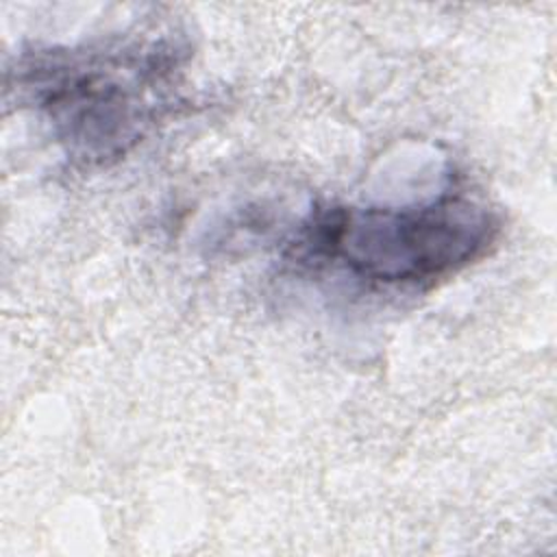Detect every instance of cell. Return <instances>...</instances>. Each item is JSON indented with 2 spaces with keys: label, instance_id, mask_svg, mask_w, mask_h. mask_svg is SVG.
<instances>
[{
  "label": "cell",
  "instance_id": "2",
  "mask_svg": "<svg viewBox=\"0 0 557 557\" xmlns=\"http://www.w3.org/2000/svg\"><path fill=\"white\" fill-rule=\"evenodd\" d=\"M498 231L492 209L459 194L396 207L333 205L302 220L292 255L372 287H429L481 259Z\"/></svg>",
  "mask_w": 557,
  "mask_h": 557
},
{
  "label": "cell",
  "instance_id": "1",
  "mask_svg": "<svg viewBox=\"0 0 557 557\" xmlns=\"http://www.w3.org/2000/svg\"><path fill=\"white\" fill-rule=\"evenodd\" d=\"M187 48L172 33H122L81 46L22 52L9 89L83 168L128 154L178 96Z\"/></svg>",
  "mask_w": 557,
  "mask_h": 557
}]
</instances>
